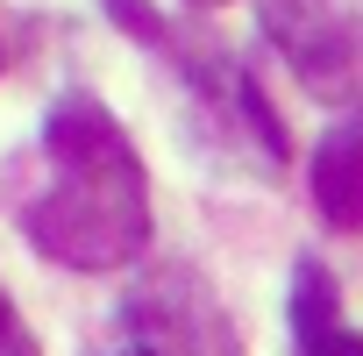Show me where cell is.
<instances>
[{"label":"cell","mask_w":363,"mask_h":356,"mask_svg":"<svg viewBox=\"0 0 363 356\" xmlns=\"http://www.w3.org/2000/svg\"><path fill=\"white\" fill-rule=\"evenodd\" d=\"M0 356H36V335H29V321L15 313L8 292H0Z\"/></svg>","instance_id":"5b68a950"},{"label":"cell","mask_w":363,"mask_h":356,"mask_svg":"<svg viewBox=\"0 0 363 356\" xmlns=\"http://www.w3.org/2000/svg\"><path fill=\"white\" fill-rule=\"evenodd\" d=\"M313 207L328 228L363 235V107L342 114L313 150Z\"/></svg>","instance_id":"3957f363"},{"label":"cell","mask_w":363,"mask_h":356,"mask_svg":"<svg viewBox=\"0 0 363 356\" xmlns=\"http://www.w3.org/2000/svg\"><path fill=\"white\" fill-rule=\"evenodd\" d=\"M128 335H135V356H242L235 321L221 313L207 278L186 264H164L128 292Z\"/></svg>","instance_id":"7a4b0ae2"},{"label":"cell","mask_w":363,"mask_h":356,"mask_svg":"<svg viewBox=\"0 0 363 356\" xmlns=\"http://www.w3.org/2000/svg\"><path fill=\"white\" fill-rule=\"evenodd\" d=\"M193 8H221V0H193Z\"/></svg>","instance_id":"52a82bcc"},{"label":"cell","mask_w":363,"mask_h":356,"mask_svg":"<svg viewBox=\"0 0 363 356\" xmlns=\"http://www.w3.org/2000/svg\"><path fill=\"white\" fill-rule=\"evenodd\" d=\"M306 356H363V335H349V328H335L320 349H306Z\"/></svg>","instance_id":"8992f818"},{"label":"cell","mask_w":363,"mask_h":356,"mask_svg":"<svg viewBox=\"0 0 363 356\" xmlns=\"http://www.w3.org/2000/svg\"><path fill=\"white\" fill-rule=\"evenodd\" d=\"M128 356H135V349H128Z\"/></svg>","instance_id":"ba28073f"},{"label":"cell","mask_w":363,"mask_h":356,"mask_svg":"<svg viewBox=\"0 0 363 356\" xmlns=\"http://www.w3.org/2000/svg\"><path fill=\"white\" fill-rule=\"evenodd\" d=\"M335 328H342V321H335L328 271H320L313 257H299V271H292V335H299V349H320Z\"/></svg>","instance_id":"277c9868"},{"label":"cell","mask_w":363,"mask_h":356,"mask_svg":"<svg viewBox=\"0 0 363 356\" xmlns=\"http://www.w3.org/2000/svg\"><path fill=\"white\" fill-rule=\"evenodd\" d=\"M50 186L22 207V228L36 257L65 271H121L150 250V178L135 143L114 128V114L86 93L57 100L43 121Z\"/></svg>","instance_id":"6da1fadb"}]
</instances>
